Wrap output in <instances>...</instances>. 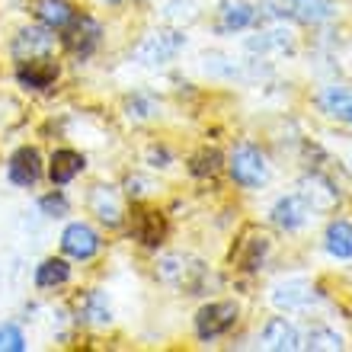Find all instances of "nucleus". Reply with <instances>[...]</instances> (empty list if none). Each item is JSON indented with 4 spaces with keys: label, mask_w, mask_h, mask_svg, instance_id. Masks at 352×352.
<instances>
[{
    "label": "nucleus",
    "mask_w": 352,
    "mask_h": 352,
    "mask_svg": "<svg viewBox=\"0 0 352 352\" xmlns=\"http://www.w3.org/2000/svg\"><path fill=\"white\" fill-rule=\"evenodd\" d=\"M157 276H160V282H167V285L183 288L186 295H202L208 269H205V263L189 260V256H183V253H173V256H167V260H160Z\"/></svg>",
    "instance_id": "f257e3e1"
},
{
    "label": "nucleus",
    "mask_w": 352,
    "mask_h": 352,
    "mask_svg": "<svg viewBox=\"0 0 352 352\" xmlns=\"http://www.w3.org/2000/svg\"><path fill=\"white\" fill-rule=\"evenodd\" d=\"M228 170H231L234 183L243 186V189H256V186L266 183V176H269L266 157L253 144H237L231 151V157H228Z\"/></svg>",
    "instance_id": "f03ea898"
},
{
    "label": "nucleus",
    "mask_w": 352,
    "mask_h": 352,
    "mask_svg": "<svg viewBox=\"0 0 352 352\" xmlns=\"http://www.w3.org/2000/svg\"><path fill=\"white\" fill-rule=\"evenodd\" d=\"M186 45V36L183 32H176V29H157V32H151L144 36L138 48H135V58H138L141 65H167L173 61Z\"/></svg>",
    "instance_id": "7ed1b4c3"
},
{
    "label": "nucleus",
    "mask_w": 352,
    "mask_h": 352,
    "mask_svg": "<svg viewBox=\"0 0 352 352\" xmlns=\"http://www.w3.org/2000/svg\"><path fill=\"white\" fill-rule=\"evenodd\" d=\"M234 324H237V305H234V301H212V305H205L202 311L195 314V333H199V340H205V343L224 336Z\"/></svg>",
    "instance_id": "20e7f679"
},
{
    "label": "nucleus",
    "mask_w": 352,
    "mask_h": 352,
    "mask_svg": "<svg viewBox=\"0 0 352 352\" xmlns=\"http://www.w3.org/2000/svg\"><path fill=\"white\" fill-rule=\"evenodd\" d=\"M266 10L276 13V16H288L298 19V23H327L333 16V7L330 0H266Z\"/></svg>",
    "instance_id": "39448f33"
},
{
    "label": "nucleus",
    "mask_w": 352,
    "mask_h": 352,
    "mask_svg": "<svg viewBox=\"0 0 352 352\" xmlns=\"http://www.w3.org/2000/svg\"><path fill=\"white\" fill-rule=\"evenodd\" d=\"M298 192L305 195V202L311 205V212H333L336 205H340V189H336V183L330 176L317 173V170H311V173L301 179V189H298Z\"/></svg>",
    "instance_id": "423d86ee"
},
{
    "label": "nucleus",
    "mask_w": 352,
    "mask_h": 352,
    "mask_svg": "<svg viewBox=\"0 0 352 352\" xmlns=\"http://www.w3.org/2000/svg\"><path fill=\"white\" fill-rule=\"evenodd\" d=\"M55 29L48 26H32V29H23L16 38H13V58L16 61H29V58H45L55 52Z\"/></svg>",
    "instance_id": "0eeeda50"
},
{
    "label": "nucleus",
    "mask_w": 352,
    "mask_h": 352,
    "mask_svg": "<svg viewBox=\"0 0 352 352\" xmlns=\"http://www.w3.org/2000/svg\"><path fill=\"white\" fill-rule=\"evenodd\" d=\"M61 250L67 256H74V260H93L100 253V234L84 221L67 224L65 234H61Z\"/></svg>",
    "instance_id": "6e6552de"
},
{
    "label": "nucleus",
    "mask_w": 352,
    "mask_h": 352,
    "mask_svg": "<svg viewBox=\"0 0 352 352\" xmlns=\"http://www.w3.org/2000/svg\"><path fill=\"white\" fill-rule=\"evenodd\" d=\"M100 36H102V29L93 16H74L65 26V45L80 58H87L93 48L100 45Z\"/></svg>",
    "instance_id": "1a4fd4ad"
},
{
    "label": "nucleus",
    "mask_w": 352,
    "mask_h": 352,
    "mask_svg": "<svg viewBox=\"0 0 352 352\" xmlns=\"http://www.w3.org/2000/svg\"><path fill=\"white\" fill-rule=\"evenodd\" d=\"M307 218H311V205L305 202L301 192L282 195V199L272 205V221H276L282 231H298V228H305Z\"/></svg>",
    "instance_id": "9d476101"
},
{
    "label": "nucleus",
    "mask_w": 352,
    "mask_h": 352,
    "mask_svg": "<svg viewBox=\"0 0 352 352\" xmlns=\"http://www.w3.org/2000/svg\"><path fill=\"white\" fill-rule=\"evenodd\" d=\"M16 80H19L23 87H29V90H48V87L58 80V65L52 61V55L19 61Z\"/></svg>",
    "instance_id": "9b49d317"
},
{
    "label": "nucleus",
    "mask_w": 352,
    "mask_h": 352,
    "mask_svg": "<svg viewBox=\"0 0 352 352\" xmlns=\"http://www.w3.org/2000/svg\"><path fill=\"white\" fill-rule=\"evenodd\" d=\"M263 346L272 352H295V349H301V333H298V327L292 320L272 317L263 327Z\"/></svg>",
    "instance_id": "f8f14e48"
},
{
    "label": "nucleus",
    "mask_w": 352,
    "mask_h": 352,
    "mask_svg": "<svg viewBox=\"0 0 352 352\" xmlns=\"http://www.w3.org/2000/svg\"><path fill=\"white\" fill-rule=\"evenodd\" d=\"M90 212L100 218L106 228H119L125 212H122V195L112 186H96L90 192Z\"/></svg>",
    "instance_id": "ddd939ff"
},
{
    "label": "nucleus",
    "mask_w": 352,
    "mask_h": 352,
    "mask_svg": "<svg viewBox=\"0 0 352 352\" xmlns=\"http://www.w3.org/2000/svg\"><path fill=\"white\" fill-rule=\"evenodd\" d=\"M7 176H10V183H16V186H36L38 176H42V157H38V151L19 148L7 164Z\"/></svg>",
    "instance_id": "4468645a"
},
{
    "label": "nucleus",
    "mask_w": 352,
    "mask_h": 352,
    "mask_svg": "<svg viewBox=\"0 0 352 352\" xmlns=\"http://www.w3.org/2000/svg\"><path fill=\"white\" fill-rule=\"evenodd\" d=\"M317 106H320V112H327L330 119L352 125V90L349 87H324L320 96H317Z\"/></svg>",
    "instance_id": "2eb2a0df"
},
{
    "label": "nucleus",
    "mask_w": 352,
    "mask_h": 352,
    "mask_svg": "<svg viewBox=\"0 0 352 352\" xmlns=\"http://www.w3.org/2000/svg\"><path fill=\"white\" fill-rule=\"evenodd\" d=\"M256 19V7L243 0H224L218 7V32H241Z\"/></svg>",
    "instance_id": "dca6fc26"
},
{
    "label": "nucleus",
    "mask_w": 352,
    "mask_h": 352,
    "mask_svg": "<svg viewBox=\"0 0 352 352\" xmlns=\"http://www.w3.org/2000/svg\"><path fill=\"white\" fill-rule=\"evenodd\" d=\"M311 298H314V288H311V282H301V278L282 282V285H276V292H272L276 307H285V311H301Z\"/></svg>",
    "instance_id": "f3484780"
},
{
    "label": "nucleus",
    "mask_w": 352,
    "mask_h": 352,
    "mask_svg": "<svg viewBox=\"0 0 352 352\" xmlns=\"http://www.w3.org/2000/svg\"><path fill=\"white\" fill-rule=\"evenodd\" d=\"M32 13H36V19L48 29H65L67 23L77 16L74 7H71L67 0H36Z\"/></svg>",
    "instance_id": "a211bd4d"
},
{
    "label": "nucleus",
    "mask_w": 352,
    "mask_h": 352,
    "mask_svg": "<svg viewBox=\"0 0 352 352\" xmlns=\"http://www.w3.org/2000/svg\"><path fill=\"white\" fill-rule=\"evenodd\" d=\"M80 170H84V154H77V151H55V154H52L48 176H52V183L55 186L71 183Z\"/></svg>",
    "instance_id": "6ab92c4d"
},
{
    "label": "nucleus",
    "mask_w": 352,
    "mask_h": 352,
    "mask_svg": "<svg viewBox=\"0 0 352 352\" xmlns=\"http://www.w3.org/2000/svg\"><path fill=\"white\" fill-rule=\"evenodd\" d=\"M167 234V221L160 212H135V237L144 247H157Z\"/></svg>",
    "instance_id": "aec40b11"
},
{
    "label": "nucleus",
    "mask_w": 352,
    "mask_h": 352,
    "mask_svg": "<svg viewBox=\"0 0 352 352\" xmlns=\"http://www.w3.org/2000/svg\"><path fill=\"white\" fill-rule=\"evenodd\" d=\"M327 250L336 260H352V224L349 221H330V228H327Z\"/></svg>",
    "instance_id": "412c9836"
},
{
    "label": "nucleus",
    "mask_w": 352,
    "mask_h": 352,
    "mask_svg": "<svg viewBox=\"0 0 352 352\" xmlns=\"http://www.w3.org/2000/svg\"><path fill=\"white\" fill-rule=\"evenodd\" d=\"M269 250V237L266 234H253V237H247V241H241V250H237V263H241V269H247V272H256L263 263V256H266Z\"/></svg>",
    "instance_id": "4be33fe9"
},
{
    "label": "nucleus",
    "mask_w": 352,
    "mask_h": 352,
    "mask_svg": "<svg viewBox=\"0 0 352 352\" xmlns=\"http://www.w3.org/2000/svg\"><path fill=\"white\" fill-rule=\"evenodd\" d=\"M71 278V266L65 260H45L36 269V285L38 288H58Z\"/></svg>",
    "instance_id": "5701e85b"
},
{
    "label": "nucleus",
    "mask_w": 352,
    "mask_h": 352,
    "mask_svg": "<svg viewBox=\"0 0 352 352\" xmlns=\"http://www.w3.org/2000/svg\"><path fill=\"white\" fill-rule=\"evenodd\" d=\"M80 311H84V317L90 320V324H96V327H106L112 320L109 301H106L102 292H87L84 301H80Z\"/></svg>",
    "instance_id": "b1692460"
},
{
    "label": "nucleus",
    "mask_w": 352,
    "mask_h": 352,
    "mask_svg": "<svg viewBox=\"0 0 352 352\" xmlns=\"http://www.w3.org/2000/svg\"><path fill=\"white\" fill-rule=\"evenodd\" d=\"M301 346L305 349H343V336L333 333V330H327V327H307L305 340H301Z\"/></svg>",
    "instance_id": "393cba45"
},
{
    "label": "nucleus",
    "mask_w": 352,
    "mask_h": 352,
    "mask_svg": "<svg viewBox=\"0 0 352 352\" xmlns=\"http://www.w3.org/2000/svg\"><path fill=\"white\" fill-rule=\"evenodd\" d=\"M218 167H221V154H218L214 148L199 151V154L189 160V173L192 176H214L218 173Z\"/></svg>",
    "instance_id": "a878e982"
},
{
    "label": "nucleus",
    "mask_w": 352,
    "mask_h": 352,
    "mask_svg": "<svg viewBox=\"0 0 352 352\" xmlns=\"http://www.w3.org/2000/svg\"><path fill=\"white\" fill-rule=\"evenodd\" d=\"M26 349V336L16 324H0V352H23Z\"/></svg>",
    "instance_id": "bb28decb"
},
{
    "label": "nucleus",
    "mask_w": 352,
    "mask_h": 352,
    "mask_svg": "<svg viewBox=\"0 0 352 352\" xmlns=\"http://www.w3.org/2000/svg\"><path fill=\"white\" fill-rule=\"evenodd\" d=\"M38 208H42L48 218H65L67 214V199L61 192H52V195H45V199L38 202Z\"/></svg>",
    "instance_id": "cd10ccee"
},
{
    "label": "nucleus",
    "mask_w": 352,
    "mask_h": 352,
    "mask_svg": "<svg viewBox=\"0 0 352 352\" xmlns=\"http://www.w3.org/2000/svg\"><path fill=\"white\" fill-rule=\"evenodd\" d=\"M125 186H129V195H131V199H141V195H148L151 189H154V186H151L144 176H129V183H125Z\"/></svg>",
    "instance_id": "c85d7f7f"
},
{
    "label": "nucleus",
    "mask_w": 352,
    "mask_h": 352,
    "mask_svg": "<svg viewBox=\"0 0 352 352\" xmlns=\"http://www.w3.org/2000/svg\"><path fill=\"white\" fill-rule=\"evenodd\" d=\"M154 102H148V100H131L129 102V116H135V119H148V116H154Z\"/></svg>",
    "instance_id": "c756f323"
},
{
    "label": "nucleus",
    "mask_w": 352,
    "mask_h": 352,
    "mask_svg": "<svg viewBox=\"0 0 352 352\" xmlns=\"http://www.w3.org/2000/svg\"><path fill=\"white\" fill-rule=\"evenodd\" d=\"M106 3H119V0H106Z\"/></svg>",
    "instance_id": "7c9ffc66"
}]
</instances>
